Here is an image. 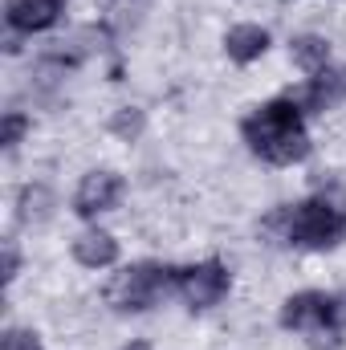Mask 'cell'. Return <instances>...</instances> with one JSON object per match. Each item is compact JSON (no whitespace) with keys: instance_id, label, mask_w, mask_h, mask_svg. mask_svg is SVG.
<instances>
[{"instance_id":"obj_16","label":"cell","mask_w":346,"mask_h":350,"mask_svg":"<svg viewBox=\"0 0 346 350\" xmlns=\"http://www.w3.org/2000/svg\"><path fill=\"white\" fill-rule=\"evenodd\" d=\"M4 350H45V347H41V338H37L33 330H21V326H12V330L4 334Z\"/></svg>"},{"instance_id":"obj_7","label":"cell","mask_w":346,"mask_h":350,"mask_svg":"<svg viewBox=\"0 0 346 350\" xmlns=\"http://www.w3.org/2000/svg\"><path fill=\"white\" fill-rule=\"evenodd\" d=\"M118 196H122V179L118 175L114 172H90V175H82V183L74 191V212L82 220H94V216L110 212L118 204Z\"/></svg>"},{"instance_id":"obj_12","label":"cell","mask_w":346,"mask_h":350,"mask_svg":"<svg viewBox=\"0 0 346 350\" xmlns=\"http://www.w3.org/2000/svg\"><path fill=\"white\" fill-rule=\"evenodd\" d=\"M49 204H53L49 187L33 183V187H25V191H21V200H16V220H21V224H37V220H45V216H49Z\"/></svg>"},{"instance_id":"obj_11","label":"cell","mask_w":346,"mask_h":350,"mask_svg":"<svg viewBox=\"0 0 346 350\" xmlns=\"http://www.w3.org/2000/svg\"><path fill=\"white\" fill-rule=\"evenodd\" d=\"M289 53H293V62H297L306 74H322L326 62H330V41L318 37V33H306V37H293Z\"/></svg>"},{"instance_id":"obj_15","label":"cell","mask_w":346,"mask_h":350,"mask_svg":"<svg viewBox=\"0 0 346 350\" xmlns=\"http://www.w3.org/2000/svg\"><path fill=\"white\" fill-rule=\"evenodd\" d=\"M29 126H33V122H29L21 110H8V114H4V122H0V147H4V151H12V147L29 135Z\"/></svg>"},{"instance_id":"obj_2","label":"cell","mask_w":346,"mask_h":350,"mask_svg":"<svg viewBox=\"0 0 346 350\" xmlns=\"http://www.w3.org/2000/svg\"><path fill=\"white\" fill-rule=\"evenodd\" d=\"M285 241L297 249H334L346 241V204L334 196H314L285 216Z\"/></svg>"},{"instance_id":"obj_4","label":"cell","mask_w":346,"mask_h":350,"mask_svg":"<svg viewBox=\"0 0 346 350\" xmlns=\"http://www.w3.org/2000/svg\"><path fill=\"white\" fill-rule=\"evenodd\" d=\"M175 289L191 310H212L216 301L228 297L232 289V273L224 261H200L187 269H175Z\"/></svg>"},{"instance_id":"obj_13","label":"cell","mask_w":346,"mask_h":350,"mask_svg":"<svg viewBox=\"0 0 346 350\" xmlns=\"http://www.w3.org/2000/svg\"><path fill=\"white\" fill-rule=\"evenodd\" d=\"M147 4H151V0H106L110 25H114V29H131V25H139L143 12H147Z\"/></svg>"},{"instance_id":"obj_10","label":"cell","mask_w":346,"mask_h":350,"mask_svg":"<svg viewBox=\"0 0 346 350\" xmlns=\"http://www.w3.org/2000/svg\"><path fill=\"white\" fill-rule=\"evenodd\" d=\"M265 49H269V33H265L261 25H237V29H228V37H224V53H228L237 66H249V62L265 57Z\"/></svg>"},{"instance_id":"obj_9","label":"cell","mask_w":346,"mask_h":350,"mask_svg":"<svg viewBox=\"0 0 346 350\" xmlns=\"http://www.w3.org/2000/svg\"><path fill=\"white\" fill-rule=\"evenodd\" d=\"M74 261L86 265V269H106V265L118 261V241L102 228H90L74 241Z\"/></svg>"},{"instance_id":"obj_1","label":"cell","mask_w":346,"mask_h":350,"mask_svg":"<svg viewBox=\"0 0 346 350\" xmlns=\"http://www.w3.org/2000/svg\"><path fill=\"white\" fill-rule=\"evenodd\" d=\"M241 135H245L249 151L273 167H289V163H302L310 155V135H306L302 110L289 98H273V102L257 106L241 122Z\"/></svg>"},{"instance_id":"obj_8","label":"cell","mask_w":346,"mask_h":350,"mask_svg":"<svg viewBox=\"0 0 346 350\" xmlns=\"http://www.w3.org/2000/svg\"><path fill=\"white\" fill-rule=\"evenodd\" d=\"M66 12V0H8L4 4V21L12 33H41L53 29Z\"/></svg>"},{"instance_id":"obj_18","label":"cell","mask_w":346,"mask_h":350,"mask_svg":"<svg viewBox=\"0 0 346 350\" xmlns=\"http://www.w3.org/2000/svg\"><path fill=\"white\" fill-rule=\"evenodd\" d=\"M330 326L334 330H346V289L334 293V306H330Z\"/></svg>"},{"instance_id":"obj_6","label":"cell","mask_w":346,"mask_h":350,"mask_svg":"<svg viewBox=\"0 0 346 350\" xmlns=\"http://www.w3.org/2000/svg\"><path fill=\"white\" fill-rule=\"evenodd\" d=\"M330 306H334V293H318V289L293 293L281 306V326L285 330H322V326H330Z\"/></svg>"},{"instance_id":"obj_14","label":"cell","mask_w":346,"mask_h":350,"mask_svg":"<svg viewBox=\"0 0 346 350\" xmlns=\"http://www.w3.org/2000/svg\"><path fill=\"white\" fill-rule=\"evenodd\" d=\"M110 131H114L118 139H127V143H131V139H139V135H143V110L122 106V110L110 118Z\"/></svg>"},{"instance_id":"obj_19","label":"cell","mask_w":346,"mask_h":350,"mask_svg":"<svg viewBox=\"0 0 346 350\" xmlns=\"http://www.w3.org/2000/svg\"><path fill=\"white\" fill-rule=\"evenodd\" d=\"M122 350H151L147 342H131V347H122Z\"/></svg>"},{"instance_id":"obj_3","label":"cell","mask_w":346,"mask_h":350,"mask_svg":"<svg viewBox=\"0 0 346 350\" xmlns=\"http://www.w3.org/2000/svg\"><path fill=\"white\" fill-rule=\"evenodd\" d=\"M172 285H175V269H168V265H159V261H139V265H131V269H122L110 281L106 297L122 314H143V310L159 306Z\"/></svg>"},{"instance_id":"obj_5","label":"cell","mask_w":346,"mask_h":350,"mask_svg":"<svg viewBox=\"0 0 346 350\" xmlns=\"http://www.w3.org/2000/svg\"><path fill=\"white\" fill-rule=\"evenodd\" d=\"M302 114H322V110H330V106H338L346 98V70H322V74H314L306 86L289 90L285 94Z\"/></svg>"},{"instance_id":"obj_17","label":"cell","mask_w":346,"mask_h":350,"mask_svg":"<svg viewBox=\"0 0 346 350\" xmlns=\"http://www.w3.org/2000/svg\"><path fill=\"white\" fill-rule=\"evenodd\" d=\"M16 273H21V253H16V245H12V241H4V281L12 285V281H16Z\"/></svg>"}]
</instances>
